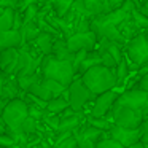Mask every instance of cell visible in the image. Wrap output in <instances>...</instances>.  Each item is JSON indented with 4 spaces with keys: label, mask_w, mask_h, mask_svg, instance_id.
<instances>
[{
    "label": "cell",
    "mask_w": 148,
    "mask_h": 148,
    "mask_svg": "<svg viewBox=\"0 0 148 148\" xmlns=\"http://www.w3.org/2000/svg\"><path fill=\"white\" fill-rule=\"evenodd\" d=\"M27 116H29V103H27L23 97L7 102L3 112L0 115L2 123H3L5 127L8 129V135H10L16 143H19L21 138H24V142H26V135L21 134V126L26 121Z\"/></svg>",
    "instance_id": "obj_1"
},
{
    "label": "cell",
    "mask_w": 148,
    "mask_h": 148,
    "mask_svg": "<svg viewBox=\"0 0 148 148\" xmlns=\"http://www.w3.org/2000/svg\"><path fill=\"white\" fill-rule=\"evenodd\" d=\"M80 80L94 96H99V94H103L116 88L115 70L107 69L103 65H96V67L86 70L84 73L80 75Z\"/></svg>",
    "instance_id": "obj_2"
},
{
    "label": "cell",
    "mask_w": 148,
    "mask_h": 148,
    "mask_svg": "<svg viewBox=\"0 0 148 148\" xmlns=\"http://www.w3.org/2000/svg\"><path fill=\"white\" fill-rule=\"evenodd\" d=\"M40 75L42 78L53 80L56 83L67 88L75 80V70L72 67V62L67 61H58L53 56H45L40 64Z\"/></svg>",
    "instance_id": "obj_3"
},
{
    "label": "cell",
    "mask_w": 148,
    "mask_h": 148,
    "mask_svg": "<svg viewBox=\"0 0 148 148\" xmlns=\"http://www.w3.org/2000/svg\"><path fill=\"white\" fill-rule=\"evenodd\" d=\"M62 97L69 102V108L75 113H83L84 107L96 99V96L83 84L80 77H75V80L62 92Z\"/></svg>",
    "instance_id": "obj_4"
},
{
    "label": "cell",
    "mask_w": 148,
    "mask_h": 148,
    "mask_svg": "<svg viewBox=\"0 0 148 148\" xmlns=\"http://www.w3.org/2000/svg\"><path fill=\"white\" fill-rule=\"evenodd\" d=\"M126 59L129 67L140 69L142 65L148 64V37L145 32H140L126 43Z\"/></svg>",
    "instance_id": "obj_5"
},
{
    "label": "cell",
    "mask_w": 148,
    "mask_h": 148,
    "mask_svg": "<svg viewBox=\"0 0 148 148\" xmlns=\"http://www.w3.org/2000/svg\"><path fill=\"white\" fill-rule=\"evenodd\" d=\"M65 45H67L70 53H80V51H92L96 49L97 45V37L92 30L89 32H80L73 34V35L65 38Z\"/></svg>",
    "instance_id": "obj_6"
},
{
    "label": "cell",
    "mask_w": 148,
    "mask_h": 148,
    "mask_svg": "<svg viewBox=\"0 0 148 148\" xmlns=\"http://www.w3.org/2000/svg\"><path fill=\"white\" fill-rule=\"evenodd\" d=\"M142 135H143V131H142V126L137 129H124V127H118V126L113 124L108 131V137L116 140L118 143H121L124 148L131 147L132 143H137V142L142 140Z\"/></svg>",
    "instance_id": "obj_7"
},
{
    "label": "cell",
    "mask_w": 148,
    "mask_h": 148,
    "mask_svg": "<svg viewBox=\"0 0 148 148\" xmlns=\"http://www.w3.org/2000/svg\"><path fill=\"white\" fill-rule=\"evenodd\" d=\"M118 96L119 94L115 92L113 89L96 96V99L92 100V108H91L89 116H92V118H103V116H107L110 113V110H112L115 100L118 99Z\"/></svg>",
    "instance_id": "obj_8"
},
{
    "label": "cell",
    "mask_w": 148,
    "mask_h": 148,
    "mask_svg": "<svg viewBox=\"0 0 148 148\" xmlns=\"http://www.w3.org/2000/svg\"><path fill=\"white\" fill-rule=\"evenodd\" d=\"M18 59H19V48H10L0 51V72L5 77L16 73Z\"/></svg>",
    "instance_id": "obj_9"
},
{
    "label": "cell",
    "mask_w": 148,
    "mask_h": 148,
    "mask_svg": "<svg viewBox=\"0 0 148 148\" xmlns=\"http://www.w3.org/2000/svg\"><path fill=\"white\" fill-rule=\"evenodd\" d=\"M83 121V113H75L70 108H67L62 115H59V127L56 131V134L61 132H73L75 129H78Z\"/></svg>",
    "instance_id": "obj_10"
},
{
    "label": "cell",
    "mask_w": 148,
    "mask_h": 148,
    "mask_svg": "<svg viewBox=\"0 0 148 148\" xmlns=\"http://www.w3.org/2000/svg\"><path fill=\"white\" fill-rule=\"evenodd\" d=\"M54 35H51V34H46V32H42L38 37H37L35 40H34L32 43H29L30 46H32L34 49H35L37 54L40 56H49L51 54V49H53V43H54Z\"/></svg>",
    "instance_id": "obj_11"
},
{
    "label": "cell",
    "mask_w": 148,
    "mask_h": 148,
    "mask_svg": "<svg viewBox=\"0 0 148 148\" xmlns=\"http://www.w3.org/2000/svg\"><path fill=\"white\" fill-rule=\"evenodd\" d=\"M19 92L21 88L18 84V80L14 75H10V77H5L3 80V86H2V91H0V97L5 100V102H10L13 99H19Z\"/></svg>",
    "instance_id": "obj_12"
},
{
    "label": "cell",
    "mask_w": 148,
    "mask_h": 148,
    "mask_svg": "<svg viewBox=\"0 0 148 148\" xmlns=\"http://www.w3.org/2000/svg\"><path fill=\"white\" fill-rule=\"evenodd\" d=\"M84 5V10H86L88 16L92 19V18H97V16H102V14H107L110 13V7L105 0H81Z\"/></svg>",
    "instance_id": "obj_13"
},
{
    "label": "cell",
    "mask_w": 148,
    "mask_h": 148,
    "mask_svg": "<svg viewBox=\"0 0 148 148\" xmlns=\"http://www.w3.org/2000/svg\"><path fill=\"white\" fill-rule=\"evenodd\" d=\"M49 56H53L58 61H67V62H72L75 58L73 53L69 51L67 45H65V38H62V37H56L54 38L53 49H51V54Z\"/></svg>",
    "instance_id": "obj_14"
},
{
    "label": "cell",
    "mask_w": 148,
    "mask_h": 148,
    "mask_svg": "<svg viewBox=\"0 0 148 148\" xmlns=\"http://www.w3.org/2000/svg\"><path fill=\"white\" fill-rule=\"evenodd\" d=\"M21 46H23V38H21L19 30L0 32V51L10 48H21Z\"/></svg>",
    "instance_id": "obj_15"
},
{
    "label": "cell",
    "mask_w": 148,
    "mask_h": 148,
    "mask_svg": "<svg viewBox=\"0 0 148 148\" xmlns=\"http://www.w3.org/2000/svg\"><path fill=\"white\" fill-rule=\"evenodd\" d=\"M19 34H21V38H23V45H29V43H32L34 40L42 34V30H40V27L37 26V23L34 21V23L23 24L21 29H19Z\"/></svg>",
    "instance_id": "obj_16"
},
{
    "label": "cell",
    "mask_w": 148,
    "mask_h": 148,
    "mask_svg": "<svg viewBox=\"0 0 148 148\" xmlns=\"http://www.w3.org/2000/svg\"><path fill=\"white\" fill-rule=\"evenodd\" d=\"M26 94H29V96H32V97H35V99L42 100V102H49L51 99H54L53 94L49 92V91L46 89V86L42 83V78H40L38 81H35V83L27 89Z\"/></svg>",
    "instance_id": "obj_17"
},
{
    "label": "cell",
    "mask_w": 148,
    "mask_h": 148,
    "mask_svg": "<svg viewBox=\"0 0 148 148\" xmlns=\"http://www.w3.org/2000/svg\"><path fill=\"white\" fill-rule=\"evenodd\" d=\"M67 108H69V102L62 96H59V97L51 99L49 102H46L45 112L49 113V115H58L59 116V115H62V113H64Z\"/></svg>",
    "instance_id": "obj_18"
},
{
    "label": "cell",
    "mask_w": 148,
    "mask_h": 148,
    "mask_svg": "<svg viewBox=\"0 0 148 148\" xmlns=\"http://www.w3.org/2000/svg\"><path fill=\"white\" fill-rule=\"evenodd\" d=\"M96 65H102V62H100V56H99V53H97L96 49H92V51L86 53V56H84V59H83V62H81L80 69H78L77 77H80L81 73H84L86 70H89V69L96 67Z\"/></svg>",
    "instance_id": "obj_19"
},
{
    "label": "cell",
    "mask_w": 148,
    "mask_h": 148,
    "mask_svg": "<svg viewBox=\"0 0 148 148\" xmlns=\"http://www.w3.org/2000/svg\"><path fill=\"white\" fill-rule=\"evenodd\" d=\"M116 29L119 30V34L123 35V38H124L126 42H129V40L134 38V37L137 35V34H140V30L137 29V26H135L134 21L131 19V16H129L127 19L123 21V23L119 24V26L116 27Z\"/></svg>",
    "instance_id": "obj_20"
},
{
    "label": "cell",
    "mask_w": 148,
    "mask_h": 148,
    "mask_svg": "<svg viewBox=\"0 0 148 148\" xmlns=\"http://www.w3.org/2000/svg\"><path fill=\"white\" fill-rule=\"evenodd\" d=\"M49 3H51V8H53V14L59 19H62L72 8L73 0H49Z\"/></svg>",
    "instance_id": "obj_21"
},
{
    "label": "cell",
    "mask_w": 148,
    "mask_h": 148,
    "mask_svg": "<svg viewBox=\"0 0 148 148\" xmlns=\"http://www.w3.org/2000/svg\"><path fill=\"white\" fill-rule=\"evenodd\" d=\"M14 8H5L3 13L0 14V32H7V30H13L14 24Z\"/></svg>",
    "instance_id": "obj_22"
},
{
    "label": "cell",
    "mask_w": 148,
    "mask_h": 148,
    "mask_svg": "<svg viewBox=\"0 0 148 148\" xmlns=\"http://www.w3.org/2000/svg\"><path fill=\"white\" fill-rule=\"evenodd\" d=\"M129 62H127V59H126V56L123 58V61L119 62L118 65H116V69H115V75H116V86L118 84H123L126 81V78H127V75H129Z\"/></svg>",
    "instance_id": "obj_23"
},
{
    "label": "cell",
    "mask_w": 148,
    "mask_h": 148,
    "mask_svg": "<svg viewBox=\"0 0 148 148\" xmlns=\"http://www.w3.org/2000/svg\"><path fill=\"white\" fill-rule=\"evenodd\" d=\"M88 124L96 127V129H100V131H103V132H108L110 127L113 126V123H112V119L107 118V116H103V118H92V116H89V118H88Z\"/></svg>",
    "instance_id": "obj_24"
},
{
    "label": "cell",
    "mask_w": 148,
    "mask_h": 148,
    "mask_svg": "<svg viewBox=\"0 0 148 148\" xmlns=\"http://www.w3.org/2000/svg\"><path fill=\"white\" fill-rule=\"evenodd\" d=\"M21 134H24L26 137L32 134H38V119L32 118V116H27L26 121L21 126Z\"/></svg>",
    "instance_id": "obj_25"
},
{
    "label": "cell",
    "mask_w": 148,
    "mask_h": 148,
    "mask_svg": "<svg viewBox=\"0 0 148 148\" xmlns=\"http://www.w3.org/2000/svg\"><path fill=\"white\" fill-rule=\"evenodd\" d=\"M131 19L134 21V24L137 26V29L140 30H148V18L143 16L142 13H138L135 8H132L131 10Z\"/></svg>",
    "instance_id": "obj_26"
},
{
    "label": "cell",
    "mask_w": 148,
    "mask_h": 148,
    "mask_svg": "<svg viewBox=\"0 0 148 148\" xmlns=\"http://www.w3.org/2000/svg\"><path fill=\"white\" fill-rule=\"evenodd\" d=\"M42 83L46 86V89L49 91V92L53 94V97H59V96H62V92H64L67 88H64L62 84H59V83H56V81H53V80H46V78H42Z\"/></svg>",
    "instance_id": "obj_27"
},
{
    "label": "cell",
    "mask_w": 148,
    "mask_h": 148,
    "mask_svg": "<svg viewBox=\"0 0 148 148\" xmlns=\"http://www.w3.org/2000/svg\"><path fill=\"white\" fill-rule=\"evenodd\" d=\"M38 5H30L27 7L26 10L21 13V18H23V24H27V23H34L38 16Z\"/></svg>",
    "instance_id": "obj_28"
},
{
    "label": "cell",
    "mask_w": 148,
    "mask_h": 148,
    "mask_svg": "<svg viewBox=\"0 0 148 148\" xmlns=\"http://www.w3.org/2000/svg\"><path fill=\"white\" fill-rule=\"evenodd\" d=\"M72 135H73V138H75V142H77V147L78 148H96V143H92V142L86 140L84 137H81L80 132H78L77 129L72 132Z\"/></svg>",
    "instance_id": "obj_29"
},
{
    "label": "cell",
    "mask_w": 148,
    "mask_h": 148,
    "mask_svg": "<svg viewBox=\"0 0 148 148\" xmlns=\"http://www.w3.org/2000/svg\"><path fill=\"white\" fill-rule=\"evenodd\" d=\"M96 148H124V147H123L121 143H118L116 140H113V138L105 137V138H102V140L97 142Z\"/></svg>",
    "instance_id": "obj_30"
},
{
    "label": "cell",
    "mask_w": 148,
    "mask_h": 148,
    "mask_svg": "<svg viewBox=\"0 0 148 148\" xmlns=\"http://www.w3.org/2000/svg\"><path fill=\"white\" fill-rule=\"evenodd\" d=\"M43 119H45V123L53 131H58V127H59V116L58 115H49V113L45 112L43 113Z\"/></svg>",
    "instance_id": "obj_31"
},
{
    "label": "cell",
    "mask_w": 148,
    "mask_h": 148,
    "mask_svg": "<svg viewBox=\"0 0 148 148\" xmlns=\"http://www.w3.org/2000/svg\"><path fill=\"white\" fill-rule=\"evenodd\" d=\"M40 3H42V0H19V3L16 7V11L23 13L27 7H30V5H40Z\"/></svg>",
    "instance_id": "obj_32"
},
{
    "label": "cell",
    "mask_w": 148,
    "mask_h": 148,
    "mask_svg": "<svg viewBox=\"0 0 148 148\" xmlns=\"http://www.w3.org/2000/svg\"><path fill=\"white\" fill-rule=\"evenodd\" d=\"M56 148H78V147H77V142H75L73 135H72V137L65 138L64 142L58 143V145H56Z\"/></svg>",
    "instance_id": "obj_33"
},
{
    "label": "cell",
    "mask_w": 148,
    "mask_h": 148,
    "mask_svg": "<svg viewBox=\"0 0 148 148\" xmlns=\"http://www.w3.org/2000/svg\"><path fill=\"white\" fill-rule=\"evenodd\" d=\"M14 145H18V143L10 137V135L0 134V147H14Z\"/></svg>",
    "instance_id": "obj_34"
},
{
    "label": "cell",
    "mask_w": 148,
    "mask_h": 148,
    "mask_svg": "<svg viewBox=\"0 0 148 148\" xmlns=\"http://www.w3.org/2000/svg\"><path fill=\"white\" fill-rule=\"evenodd\" d=\"M135 88H137V89H142V91H145V92H148V73L145 75V77H142L140 80L137 81V84H135Z\"/></svg>",
    "instance_id": "obj_35"
},
{
    "label": "cell",
    "mask_w": 148,
    "mask_h": 148,
    "mask_svg": "<svg viewBox=\"0 0 148 148\" xmlns=\"http://www.w3.org/2000/svg\"><path fill=\"white\" fill-rule=\"evenodd\" d=\"M18 3H19V0H0V8H14L16 10Z\"/></svg>",
    "instance_id": "obj_36"
},
{
    "label": "cell",
    "mask_w": 148,
    "mask_h": 148,
    "mask_svg": "<svg viewBox=\"0 0 148 148\" xmlns=\"http://www.w3.org/2000/svg\"><path fill=\"white\" fill-rule=\"evenodd\" d=\"M142 131H143V135H142V143H148V118L143 121L142 124Z\"/></svg>",
    "instance_id": "obj_37"
},
{
    "label": "cell",
    "mask_w": 148,
    "mask_h": 148,
    "mask_svg": "<svg viewBox=\"0 0 148 148\" xmlns=\"http://www.w3.org/2000/svg\"><path fill=\"white\" fill-rule=\"evenodd\" d=\"M127 148H145V145L142 143V142H137V143H132L131 147H127Z\"/></svg>",
    "instance_id": "obj_38"
},
{
    "label": "cell",
    "mask_w": 148,
    "mask_h": 148,
    "mask_svg": "<svg viewBox=\"0 0 148 148\" xmlns=\"http://www.w3.org/2000/svg\"><path fill=\"white\" fill-rule=\"evenodd\" d=\"M3 80H5V75L0 72V91H2V86H3Z\"/></svg>",
    "instance_id": "obj_39"
},
{
    "label": "cell",
    "mask_w": 148,
    "mask_h": 148,
    "mask_svg": "<svg viewBox=\"0 0 148 148\" xmlns=\"http://www.w3.org/2000/svg\"><path fill=\"white\" fill-rule=\"evenodd\" d=\"M0 148H21L19 145H14V147H0Z\"/></svg>",
    "instance_id": "obj_40"
},
{
    "label": "cell",
    "mask_w": 148,
    "mask_h": 148,
    "mask_svg": "<svg viewBox=\"0 0 148 148\" xmlns=\"http://www.w3.org/2000/svg\"><path fill=\"white\" fill-rule=\"evenodd\" d=\"M2 13H3V8H0V14H2Z\"/></svg>",
    "instance_id": "obj_41"
},
{
    "label": "cell",
    "mask_w": 148,
    "mask_h": 148,
    "mask_svg": "<svg viewBox=\"0 0 148 148\" xmlns=\"http://www.w3.org/2000/svg\"><path fill=\"white\" fill-rule=\"evenodd\" d=\"M145 145V148H148V143H143Z\"/></svg>",
    "instance_id": "obj_42"
},
{
    "label": "cell",
    "mask_w": 148,
    "mask_h": 148,
    "mask_svg": "<svg viewBox=\"0 0 148 148\" xmlns=\"http://www.w3.org/2000/svg\"><path fill=\"white\" fill-rule=\"evenodd\" d=\"M0 115H2V113H0ZM0 121H2V119H0Z\"/></svg>",
    "instance_id": "obj_43"
}]
</instances>
